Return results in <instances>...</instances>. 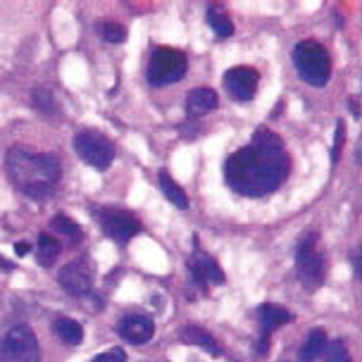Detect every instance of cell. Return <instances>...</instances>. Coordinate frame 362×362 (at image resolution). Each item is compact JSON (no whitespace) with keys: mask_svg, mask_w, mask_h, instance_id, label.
<instances>
[{"mask_svg":"<svg viewBox=\"0 0 362 362\" xmlns=\"http://www.w3.org/2000/svg\"><path fill=\"white\" fill-rule=\"evenodd\" d=\"M288 167L291 160L284 151L281 139L269 129H260L255 132L250 146L229 155L224 163V177L236 193L260 198L279 189Z\"/></svg>","mask_w":362,"mask_h":362,"instance_id":"1","label":"cell"},{"mask_svg":"<svg viewBox=\"0 0 362 362\" xmlns=\"http://www.w3.org/2000/svg\"><path fill=\"white\" fill-rule=\"evenodd\" d=\"M8 177L24 196L41 200L50 196L60 181V160L50 153H31L27 148H10L8 158Z\"/></svg>","mask_w":362,"mask_h":362,"instance_id":"2","label":"cell"},{"mask_svg":"<svg viewBox=\"0 0 362 362\" xmlns=\"http://www.w3.org/2000/svg\"><path fill=\"white\" fill-rule=\"evenodd\" d=\"M293 62L300 79H305L310 86L322 88L332 79V60L325 45L317 41H300L293 50Z\"/></svg>","mask_w":362,"mask_h":362,"instance_id":"3","label":"cell"},{"mask_svg":"<svg viewBox=\"0 0 362 362\" xmlns=\"http://www.w3.org/2000/svg\"><path fill=\"white\" fill-rule=\"evenodd\" d=\"M186 67H189V60L181 50L158 48L151 55V62H148V81L153 86H167V83L184 79Z\"/></svg>","mask_w":362,"mask_h":362,"instance_id":"4","label":"cell"},{"mask_svg":"<svg viewBox=\"0 0 362 362\" xmlns=\"http://www.w3.org/2000/svg\"><path fill=\"white\" fill-rule=\"evenodd\" d=\"M296 269H298L300 284L310 291L320 288L325 281V255L317 250V236H303L296 253Z\"/></svg>","mask_w":362,"mask_h":362,"instance_id":"5","label":"cell"},{"mask_svg":"<svg viewBox=\"0 0 362 362\" xmlns=\"http://www.w3.org/2000/svg\"><path fill=\"white\" fill-rule=\"evenodd\" d=\"M0 355L5 362H41L36 334L27 325L12 327L0 344Z\"/></svg>","mask_w":362,"mask_h":362,"instance_id":"6","label":"cell"},{"mask_svg":"<svg viewBox=\"0 0 362 362\" xmlns=\"http://www.w3.org/2000/svg\"><path fill=\"white\" fill-rule=\"evenodd\" d=\"M74 153L95 170H107L115 160V144L98 132H81L74 136Z\"/></svg>","mask_w":362,"mask_h":362,"instance_id":"7","label":"cell"},{"mask_svg":"<svg viewBox=\"0 0 362 362\" xmlns=\"http://www.w3.org/2000/svg\"><path fill=\"white\" fill-rule=\"evenodd\" d=\"M257 86H260V74L253 67H231L224 74V88L234 100L248 103L255 98Z\"/></svg>","mask_w":362,"mask_h":362,"instance_id":"8","label":"cell"},{"mask_svg":"<svg viewBox=\"0 0 362 362\" xmlns=\"http://www.w3.org/2000/svg\"><path fill=\"white\" fill-rule=\"evenodd\" d=\"M103 229H105V234L112 236L115 241L127 243L129 238H134L141 231V222L132 212L110 210V212H103Z\"/></svg>","mask_w":362,"mask_h":362,"instance_id":"9","label":"cell"},{"mask_svg":"<svg viewBox=\"0 0 362 362\" xmlns=\"http://www.w3.org/2000/svg\"><path fill=\"white\" fill-rule=\"evenodd\" d=\"M155 334V325L148 315H127L124 320L119 322V336L127 341V344H134V346H141V344H148Z\"/></svg>","mask_w":362,"mask_h":362,"instance_id":"10","label":"cell"},{"mask_svg":"<svg viewBox=\"0 0 362 362\" xmlns=\"http://www.w3.org/2000/svg\"><path fill=\"white\" fill-rule=\"evenodd\" d=\"M57 281L69 296H86L90 291V272L83 262H69L60 269Z\"/></svg>","mask_w":362,"mask_h":362,"instance_id":"11","label":"cell"},{"mask_svg":"<svg viewBox=\"0 0 362 362\" xmlns=\"http://www.w3.org/2000/svg\"><path fill=\"white\" fill-rule=\"evenodd\" d=\"M217 107V93L212 88H193L186 95V112L191 117H203Z\"/></svg>","mask_w":362,"mask_h":362,"instance_id":"12","label":"cell"},{"mask_svg":"<svg viewBox=\"0 0 362 362\" xmlns=\"http://www.w3.org/2000/svg\"><path fill=\"white\" fill-rule=\"evenodd\" d=\"M257 317H260V325L264 332H274V329H279L281 325L291 322L288 310L281 305H274V303H264V305L257 308Z\"/></svg>","mask_w":362,"mask_h":362,"instance_id":"13","label":"cell"},{"mask_svg":"<svg viewBox=\"0 0 362 362\" xmlns=\"http://www.w3.org/2000/svg\"><path fill=\"white\" fill-rule=\"evenodd\" d=\"M53 332H55L57 339L67 346H79L83 341V327L76 320H69V317H60V320H55Z\"/></svg>","mask_w":362,"mask_h":362,"instance_id":"14","label":"cell"},{"mask_svg":"<svg viewBox=\"0 0 362 362\" xmlns=\"http://www.w3.org/2000/svg\"><path fill=\"white\" fill-rule=\"evenodd\" d=\"M193 274H196V279L212 281V284L224 281V274H222V269L217 267V262L212 260V257L200 255V253L193 257Z\"/></svg>","mask_w":362,"mask_h":362,"instance_id":"15","label":"cell"},{"mask_svg":"<svg viewBox=\"0 0 362 362\" xmlns=\"http://www.w3.org/2000/svg\"><path fill=\"white\" fill-rule=\"evenodd\" d=\"M181 341L184 344H191V346H200V348H205L210 355H219L222 351H219V346H217V341L212 339V336L205 332V329H200V327H186L184 332H181Z\"/></svg>","mask_w":362,"mask_h":362,"instance_id":"16","label":"cell"},{"mask_svg":"<svg viewBox=\"0 0 362 362\" xmlns=\"http://www.w3.org/2000/svg\"><path fill=\"white\" fill-rule=\"evenodd\" d=\"M325 348H327V332L325 329H313L310 336L305 339V344H303V348H300V360L303 362H315L322 353H325Z\"/></svg>","mask_w":362,"mask_h":362,"instance_id":"17","label":"cell"},{"mask_svg":"<svg viewBox=\"0 0 362 362\" xmlns=\"http://www.w3.org/2000/svg\"><path fill=\"white\" fill-rule=\"evenodd\" d=\"M60 255V241L53 238L50 234H41L38 236V245H36V260L41 267H50L55 262V257Z\"/></svg>","mask_w":362,"mask_h":362,"instance_id":"18","label":"cell"},{"mask_svg":"<svg viewBox=\"0 0 362 362\" xmlns=\"http://www.w3.org/2000/svg\"><path fill=\"white\" fill-rule=\"evenodd\" d=\"M160 186H163V193L167 196V200H172V205H177L179 210L189 208V198H186V193L179 189L177 181H174L165 170L160 172Z\"/></svg>","mask_w":362,"mask_h":362,"instance_id":"19","label":"cell"},{"mask_svg":"<svg viewBox=\"0 0 362 362\" xmlns=\"http://www.w3.org/2000/svg\"><path fill=\"white\" fill-rule=\"evenodd\" d=\"M50 229L57 231L60 236L72 238V241H81V236H83L81 226L76 224L74 219H69L67 215H55L53 219H50Z\"/></svg>","mask_w":362,"mask_h":362,"instance_id":"20","label":"cell"},{"mask_svg":"<svg viewBox=\"0 0 362 362\" xmlns=\"http://www.w3.org/2000/svg\"><path fill=\"white\" fill-rule=\"evenodd\" d=\"M208 22L219 38H226V36L234 34V24H231V19L226 17L222 12V8H217V5H212V8L208 10Z\"/></svg>","mask_w":362,"mask_h":362,"instance_id":"21","label":"cell"},{"mask_svg":"<svg viewBox=\"0 0 362 362\" xmlns=\"http://www.w3.org/2000/svg\"><path fill=\"white\" fill-rule=\"evenodd\" d=\"M325 360L327 362H351V355H348L344 341H332L325 351Z\"/></svg>","mask_w":362,"mask_h":362,"instance_id":"22","label":"cell"},{"mask_svg":"<svg viewBox=\"0 0 362 362\" xmlns=\"http://www.w3.org/2000/svg\"><path fill=\"white\" fill-rule=\"evenodd\" d=\"M100 34H103V38H105L107 43H122L127 38L124 27H122V24H115V22H105V24H103Z\"/></svg>","mask_w":362,"mask_h":362,"instance_id":"23","label":"cell"},{"mask_svg":"<svg viewBox=\"0 0 362 362\" xmlns=\"http://www.w3.org/2000/svg\"><path fill=\"white\" fill-rule=\"evenodd\" d=\"M93 362H127L124 348H107L105 353H100Z\"/></svg>","mask_w":362,"mask_h":362,"instance_id":"24","label":"cell"},{"mask_svg":"<svg viewBox=\"0 0 362 362\" xmlns=\"http://www.w3.org/2000/svg\"><path fill=\"white\" fill-rule=\"evenodd\" d=\"M344 139H346V129H344V122H339V127H336V139H334V151H332V160H334V163L339 160L341 144H344Z\"/></svg>","mask_w":362,"mask_h":362,"instance_id":"25","label":"cell"},{"mask_svg":"<svg viewBox=\"0 0 362 362\" xmlns=\"http://www.w3.org/2000/svg\"><path fill=\"white\" fill-rule=\"evenodd\" d=\"M15 253H17V255L29 253V243H17V245H15Z\"/></svg>","mask_w":362,"mask_h":362,"instance_id":"26","label":"cell"},{"mask_svg":"<svg viewBox=\"0 0 362 362\" xmlns=\"http://www.w3.org/2000/svg\"><path fill=\"white\" fill-rule=\"evenodd\" d=\"M0 362H5V360H3V355H0Z\"/></svg>","mask_w":362,"mask_h":362,"instance_id":"27","label":"cell"}]
</instances>
